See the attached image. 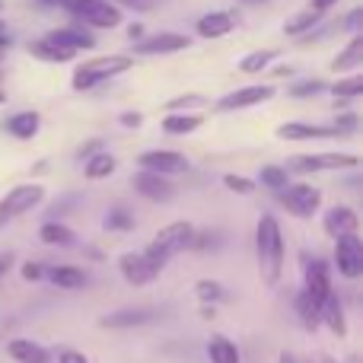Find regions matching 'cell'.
I'll return each instance as SVG.
<instances>
[{
  "instance_id": "40",
  "label": "cell",
  "mask_w": 363,
  "mask_h": 363,
  "mask_svg": "<svg viewBox=\"0 0 363 363\" xmlns=\"http://www.w3.org/2000/svg\"><path fill=\"white\" fill-rule=\"evenodd\" d=\"M223 188H230V191H236V194H252V191H255V182L245 179V176H233V172H226V176H223Z\"/></svg>"
},
{
  "instance_id": "45",
  "label": "cell",
  "mask_w": 363,
  "mask_h": 363,
  "mask_svg": "<svg viewBox=\"0 0 363 363\" xmlns=\"http://www.w3.org/2000/svg\"><path fill=\"white\" fill-rule=\"evenodd\" d=\"M360 16H363V10H351V13H347V23H345V29L357 32V29H360Z\"/></svg>"
},
{
  "instance_id": "48",
  "label": "cell",
  "mask_w": 363,
  "mask_h": 363,
  "mask_svg": "<svg viewBox=\"0 0 363 363\" xmlns=\"http://www.w3.org/2000/svg\"><path fill=\"white\" fill-rule=\"evenodd\" d=\"M128 35H131V38H138V42H140V38H144V26H140V23H134L131 29H128Z\"/></svg>"
},
{
  "instance_id": "51",
  "label": "cell",
  "mask_w": 363,
  "mask_h": 363,
  "mask_svg": "<svg viewBox=\"0 0 363 363\" xmlns=\"http://www.w3.org/2000/svg\"><path fill=\"white\" fill-rule=\"evenodd\" d=\"M281 363H296V357H294V354L284 351V354H281Z\"/></svg>"
},
{
  "instance_id": "56",
  "label": "cell",
  "mask_w": 363,
  "mask_h": 363,
  "mask_svg": "<svg viewBox=\"0 0 363 363\" xmlns=\"http://www.w3.org/2000/svg\"><path fill=\"white\" fill-rule=\"evenodd\" d=\"M0 102H6V96H4V89H0Z\"/></svg>"
},
{
  "instance_id": "42",
  "label": "cell",
  "mask_w": 363,
  "mask_h": 363,
  "mask_svg": "<svg viewBox=\"0 0 363 363\" xmlns=\"http://www.w3.org/2000/svg\"><path fill=\"white\" fill-rule=\"evenodd\" d=\"M57 363H89V360L80 351H61L57 354Z\"/></svg>"
},
{
  "instance_id": "39",
  "label": "cell",
  "mask_w": 363,
  "mask_h": 363,
  "mask_svg": "<svg viewBox=\"0 0 363 363\" xmlns=\"http://www.w3.org/2000/svg\"><path fill=\"white\" fill-rule=\"evenodd\" d=\"M207 96H201V93H185V96H179V99H172L169 102V112H188V108H204L207 106Z\"/></svg>"
},
{
  "instance_id": "7",
  "label": "cell",
  "mask_w": 363,
  "mask_h": 363,
  "mask_svg": "<svg viewBox=\"0 0 363 363\" xmlns=\"http://www.w3.org/2000/svg\"><path fill=\"white\" fill-rule=\"evenodd\" d=\"M191 239H194V223L188 220H176V223H166L157 236L150 239V245H157L163 255H179V252L191 249Z\"/></svg>"
},
{
  "instance_id": "41",
  "label": "cell",
  "mask_w": 363,
  "mask_h": 363,
  "mask_svg": "<svg viewBox=\"0 0 363 363\" xmlns=\"http://www.w3.org/2000/svg\"><path fill=\"white\" fill-rule=\"evenodd\" d=\"M45 274H48V268H45L42 262H26L23 264V281H42Z\"/></svg>"
},
{
  "instance_id": "22",
  "label": "cell",
  "mask_w": 363,
  "mask_h": 363,
  "mask_svg": "<svg viewBox=\"0 0 363 363\" xmlns=\"http://www.w3.org/2000/svg\"><path fill=\"white\" fill-rule=\"evenodd\" d=\"M204 121L207 118L201 112H169L163 118V131L172 134V138H182V134H194Z\"/></svg>"
},
{
  "instance_id": "20",
  "label": "cell",
  "mask_w": 363,
  "mask_h": 363,
  "mask_svg": "<svg viewBox=\"0 0 363 363\" xmlns=\"http://www.w3.org/2000/svg\"><path fill=\"white\" fill-rule=\"evenodd\" d=\"M45 277L61 290H80L89 284V274L83 268H77V264H55V268H48Z\"/></svg>"
},
{
  "instance_id": "46",
  "label": "cell",
  "mask_w": 363,
  "mask_h": 363,
  "mask_svg": "<svg viewBox=\"0 0 363 363\" xmlns=\"http://www.w3.org/2000/svg\"><path fill=\"white\" fill-rule=\"evenodd\" d=\"M10 268H13V255L10 252H4V255H0V277H4Z\"/></svg>"
},
{
  "instance_id": "49",
  "label": "cell",
  "mask_w": 363,
  "mask_h": 363,
  "mask_svg": "<svg viewBox=\"0 0 363 363\" xmlns=\"http://www.w3.org/2000/svg\"><path fill=\"white\" fill-rule=\"evenodd\" d=\"M0 45H4V48H10V32H6L4 23H0Z\"/></svg>"
},
{
  "instance_id": "15",
  "label": "cell",
  "mask_w": 363,
  "mask_h": 363,
  "mask_svg": "<svg viewBox=\"0 0 363 363\" xmlns=\"http://www.w3.org/2000/svg\"><path fill=\"white\" fill-rule=\"evenodd\" d=\"M277 138L281 140H335L345 138L338 128L332 125H313V121H287V125L277 128Z\"/></svg>"
},
{
  "instance_id": "33",
  "label": "cell",
  "mask_w": 363,
  "mask_h": 363,
  "mask_svg": "<svg viewBox=\"0 0 363 363\" xmlns=\"http://www.w3.org/2000/svg\"><path fill=\"white\" fill-rule=\"evenodd\" d=\"M294 306H296V315H300V322H303V328H306V332H315V328H319V306H315L313 300H309L306 294H296V300H294Z\"/></svg>"
},
{
  "instance_id": "44",
  "label": "cell",
  "mask_w": 363,
  "mask_h": 363,
  "mask_svg": "<svg viewBox=\"0 0 363 363\" xmlns=\"http://www.w3.org/2000/svg\"><path fill=\"white\" fill-rule=\"evenodd\" d=\"M335 4H338V0H313V4H309V10L319 13V16H322V13H328Z\"/></svg>"
},
{
  "instance_id": "23",
  "label": "cell",
  "mask_w": 363,
  "mask_h": 363,
  "mask_svg": "<svg viewBox=\"0 0 363 363\" xmlns=\"http://www.w3.org/2000/svg\"><path fill=\"white\" fill-rule=\"evenodd\" d=\"M319 319L325 322V325L332 328V335H338V338H345V335H347L345 306H341V296H338V294H332L325 303H322V309H319Z\"/></svg>"
},
{
  "instance_id": "38",
  "label": "cell",
  "mask_w": 363,
  "mask_h": 363,
  "mask_svg": "<svg viewBox=\"0 0 363 363\" xmlns=\"http://www.w3.org/2000/svg\"><path fill=\"white\" fill-rule=\"evenodd\" d=\"M220 242H223V233H220V230L194 233V239H191V249H194V252H211V249H217Z\"/></svg>"
},
{
  "instance_id": "17",
  "label": "cell",
  "mask_w": 363,
  "mask_h": 363,
  "mask_svg": "<svg viewBox=\"0 0 363 363\" xmlns=\"http://www.w3.org/2000/svg\"><path fill=\"white\" fill-rule=\"evenodd\" d=\"M157 309L150 306H128V309H118V313H108L99 319L102 328H138V325H150L153 319H157Z\"/></svg>"
},
{
  "instance_id": "50",
  "label": "cell",
  "mask_w": 363,
  "mask_h": 363,
  "mask_svg": "<svg viewBox=\"0 0 363 363\" xmlns=\"http://www.w3.org/2000/svg\"><path fill=\"white\" fill-rule=\"evenodd\" d=\"M309 363H335L332 357H328V354H315V357L313 360H309Z\"/></svg>"
},
{
  "instance_id": "1",
  "label": "cell",
  "mask_w": 363,
  "mask_h": 363,
  "mask_svg": "<svg viewBox=\"0 0 363 363\" xmlns=\"http://www.w3.org/2000/svg\"><path fill=\"white\" fill-rule=\"evenodd\" d=\"M255 252H258V271L268 287H274L284 274V236L274 213H262L255 226Z\"/></svg>"
},
{
  "instance_id": "2",
  "label": "cell",
  "mask_w": 363,
  "mask_h": 363,
  "mask_svg": "<svg viewBox=\"0 0 363 363\" xmlns=\"http://www.w3.org/2000/svg\"><path fill=\"white\" fill-rule=\"evenodd\" d=\"M134 67V57L131 55H102V57H93V61H83L80 67L74 70L70 77V86L77 93H86V89H96L99 83L112 80V77L125 74V70Z\"/></svg>"
},
{
  "instance_id": "13",
  "label": "cell",
  "mask_w": 363,
  "mask_h": 363,
  "mask_svg": "<svg viewBox=\"0 0 363 363\" xmlns=\"http://www.w3.org/2000/svg\"><path fill=\"white\" fill-rule=\"evenodd\" d=\"M357 226H360L357 211H354V207H347V204H335V207H328L325 217H322V230H325L332 239L357 236Z\"/></svg>"
},
{
  "instance_id": "43",
  "label": "cell",
  "mask_w": 363,
  "mask_h": 363,
  "mask_svg": "<svg viewBox=\"0 0 363 363\" xmlns=\"http://www.w3.org/2000/svg\"><path fill=\"white\" fill-rule=\"evenodd\" d=\"M121 125H125V128H140V125H144V115H140V112H125V115H121Z\"/></svg>"
},
{
  "instance_id": "53",
  "label": "cell",
  "mask_w": 363,
  "mask_h": 363,
  "mask_svg": "<svg viewBox=\"0 0 363 363\" xmlns=\"http://www.w3.org/2000/svg\"><path fill=\"white\" fill-rule=\"evenodd\" d=\"M38 4H45V6H57V0H38Z\"/></svg>"
},
{
  "instance_id": "28",
  "label": "cell",
  "mask_w": 363,
  "mask_h": 363,
  "mask_svg": "<svg viewBox=\"0 0 363 363\" xmlns=\"http://www.w3.org/2000/svg\"><path fill=\"white\" fill-rule=\"evenodd\" d=\"M319 23H322V16L306 6V10H300L296 16H290L287 23H284V32H287L290 38H303V35H313V29Z\"/></svg>"
},
{
  "instance_id": "30",
  "label": "cell",
  "mask_w": 363,
  "mask_h": 363,
  "mask_svg": "<svg viewBox=\"0 0 363 363\" xmlns=\"http://www.w3.org/2000/svg\"><path fill=\"white\" fill-rule=\"evenodd\" d=\"M360 64H363V38L354 35L351 45H345V51L332 61V70H357Z\"/></svg>"
},
{
  "instance_id": "24",
  "label": "cell",
  "mask_w": 363,
  "mask_h": 363,
  "mask_svg": "<svg viewBox=\"0 0 363 363\" xmlns=\"http://www.w3.org/2000/svg\"><path fill=\"white\" fill-rule=\"evenodd\" d=\"M6 351H10V357L16 363H48V351H45L42 345H35V341L29 338H16L6 345Z\"/></svg>"
},
{
  "instance_id": "47",
  "label": "cell",
  "mask_w": 363,
  "mask_h": 363,
  "mask_svg": "<svg viewBox=\"0 0 363 363\" xmlns=\"http://www.w3.org/2000/svg\"><path fill=\"white\" fill-rule=\"evenodd\" d=\"M96 150H99V140H89V144L80 147V157H93Z\"/></svg>"
},
{
  "instance_id": "21",
  "label": "cell",
  "mask_w": 363,
  "mask_h": 363,
  "mask_svg": "<svg viewBox=\"0 0 363 363\" xmlns=\"http://www.w3.org/2000/svg\"><path fill=\"white\" fill-rule=\"evenodd\" d=\"M38 128H42L38 112H16V115H10V118L4 121V131L13 134L16 140H32L38 134Z\"/></svg>"
},
{
  "instance_id": "31",
  "label": "cell",
  "mask_w": 363,
  "mask_h": 363,
  "mask_svg": "<svg viewBox=\"0 0 363 363\" xmlns=\"http://www.w3.org/2000/svg\"><path fill=\"white\" fill-rule=\"evenodd\" d=\"M277 57V51L274 48H258V51H249V55L239 61V74H262V70H268L271 67V61Z\"/></svg>"
},
{
  "instance_id": "36",
  "label": "cell",
  "mask_w": 363,
  "mask_h": 363,
  "mask_svg": "<svg viewBox=\"0 0 363 363\" xmlns=\"http://www.w3.org/2000/svg\"><path fill=\"white\" fill-rule=\"evenodd\" d=\"M325 89H328L325 80H319V77H309V80L294 83V86L287 89V96H294V99H313V96L325 93Z\"/></svg>"
},
{
  "instance_id": "5",
  "label": "cell",
  "mask_w": 363,
  "mask_h": 363,
  "mask_svg": "<svg viewBox=\"0 0 363 363\" xmlns=\"http://www.w3.org/2000/svg\"><path fill=\"white\" fill-rule=\"evenodd\" d=\"M277 201H281V207L287 213L309 220L322 207V191L315 185H309V182H290L287 188L277 191Z\"/></svg>"
},
{
  "instance_id": "29",
  "label": "cell",
  "mask_w": 363,
  "mask_h": 363,
  "mask_svg": "<svg viewBox=\"0 0 363 363\" xmlns=\"http://www.w3.org/2000/svg\"><path fill=\"white\" fill-rule=\"evenodd\" d=\"M207 357H211V363H239V347L223 335H213L207 341Z\"/></svg>"
},
{
  "instance_id": "11",
  "label": "cell",
  "mask_w": 363,
  "mask_h": 363,
  "mask_svg": "<svg viewBox=\"0 0 363 363\" xmlns=\"http://www.w3.org/2000/svg\"><path fill=\"white\" fill-rule=\"evenodd\" d=\"M118 271L125 274L128 284H134V287H144V284L157 281V274L163 268H157V264H153L150 258L144 255V252H125V255L118 258Z\"/></svg>"
},
{
  "instance_id": "10",
  "label": "cell",
  "mask_w": 363,
  "mask_h": 363,
  "mask_svg": "<svg viewBox=\"0 0 363 363\" xmlns=\"http://www.w3.org/2000/svg\"><path fill=\"white\" fill-rule=\"evenodd\" d=\"M335 264L347 281H357L363 274V242L360 236H345L335 239Z\"/></svg>"
},
{
  "instance_id": "18",
  "label": "cell",
  "mask_w": 363,
  "mask_h": 363,
  "mask_svg": "<svg viewBox=\"0 0 363 363\" xmlns=\"http://www.w3.org/2000/svg\"><path fill=\"white\" fill-rule=\"evenodd\" d=\"M239 23V13L233 10H213V13H204L198 19V35L201 38H223L236 29Z\"/></svg>"
},
{
  "instance_id": "12",
  "label": "cell",
  "mask_w": 363,
  "mask_h": 363,
  "mask_svg": "<svg viewBox=\"0 0 363 363\" xmlns=\"http://www.w3.org/2000/svg\"><path fill=\"white\" fill-rule=\"evenodd\" d=\"M274 96V86L268 83H255V86H242V89H233L230 96L217 99V108L220 112H239V108H252V106H262Z\"/></svg>"
},
{
  "instance_id": "6",
  "label": "cell",
  "mask_w": 363,
  "mask_h": 363,
  "mask_svg": "<svg viewBox=\"0 0 363 363\" xmlns=\"http://www.w3.org/2000/svg\"><path fill=\"white\" fill-rule=\"evenodd\" d=\"M138 166L144 172H153V176L163 179H176L182 172H188V157L176 150H147L138 157Z\"/></svg>"
},
{
  "instance_id": "16",
  "label": "cell",
  "mask_w": 363,
  "mask_h": 363,
  "mask_svg": "<svg viewBox=\"0 0 363 363\" xmlns=\"http://www.w3.org/2000/svg\"><path fill=\"white\" fill-rule=\"evenodd\" d=\"M131 188L147 201H172L176 198V185H172V179L153 176V172H144V169L134 172Z\"/></svg>"
},
{
  "instance_id": "19",
  "label": "cell",
  "mask_w": 363,
  "mask_h": 363,
  "mask_svg": "<svg viewBox=\"0 0 363 363\" xmlns=\"http://www.w3.org/2000/svg\"><path fill=\"white\" fill-rule=\"evenodd\" d=\"M45 42L57 45V48H67V51H86L96 45V38H93V32L83 29V26H64V29L48 32Z\"/></svg>"
},
{
  "instance_id": "25",
  "label": "cell",
  "mask_w": 363,
  "mask_h": 363,
  "mask_svg": "<svg viewBox=\"0 0 363 363\" xmlns=\"http://www.w3.org/2000/svg\"><path fill=\"white\" fill-rule=\"evenodd\" d=\"M115 166H118V160L112 157L108 150H96L93 157H86V163H83V176L89 182H99V179H108L115 172Z\"/></svg>"
},
{
  "instance_id": "32",
  "label": "cell",
  "mask_w": 363,
  "mask_h": 363,
  "mask_svg": "<svg viewBox=\"0 0 363 363\" xmlns=\"http://www.w3.org/2000/svg\"><path fill=\"white\" fill-rule=\"evenodd\" d=\"M360 93H363V77H360V74L341 77V80L332 86V96H335V102H338V106H345V102L357 99Z\"/></svg>"
},
{
  "instance_id": "4",
  "label": "cell",
  "mask_w": 363,
  "mask_h": 363,
  "mask_svg": "<svg viewBox=\"0 0 363 363\" xmlns=\"http://www.w3.org/2000/svg\"><path fill=\"white\" fill-rule=\"evenodd\" d=\"M360 160L354 153H296L287 160V172H338V169H357Z\"/></svg>"
},
{
  "instance_id": "3",
  "label": "cell",
  "mask_w": 363,
  "mask_h": 363,
  "mask_svg": "<svg viewBox=\"0 0 363 363\" xmlns=\"http://www.w3.org/2000/svg\"><path fill=\"white\" fill-rule=\"evenodd\" d=\"M42 201H45V185H38V182H23V185H13L10 191L0 198V230H4V226H10L13 220L23 217V213L35 211Z\"/></svg>"
},
{
  "instance_id": "8",
  "label": "cell",
  "mask_w": 363,
  "mask_h": 363,
  "mask_svg": "<svg viewBox=\"0 0 363 363\" xmlns=\"http://www.w3.org/2000/svg\"><path fill=\"white\" fill-rule=\"evenodd\" d=\"M77 19H83L86 26H93V29H115V26H121V6L108 4V0H83L80 6L74 10Z\"/></svg>"
},
{
  "instance_id": "37",
  "label": "cell",
  "mask_w": 363,
  "mask_h": 363,
  "mask_svg": "<svg viewBox=\"0 0 363 363\" xmlns=\"http://www.w3.org/2000/svg\"><path fill=\"white\" fill-rule=\"evenodd\" d=\"M106 230H115V233H128L134 230V213L128 207H112L106 213Z\"/></svg>"
},
{
  "instance_id": "27",
  "label": "cell",
  "mask_w": 363,
  "mask_h": 363,
  "mask_svg": "<svg viewBox=\"0 0 363 363\" xmlns=\"http://www.w3.org/2000/svg\"><path fill=\"white\" fill-rule=\"evenodd\" d=\"M29 55L35 57V61H45V64H67V61H74V57H77V51L57 48V45L38 38V42H29Z\"/></svg>"
},
{
  "instance_id": "9",
  "label": "cell",
  "mask_w": 363,
  "mask_h": 363,
  "mask_svg": "<svg viewBox=\"0 0 363 363\" xmlns=\"http://www.w3.org/2000/svg\"><path fill=\"white\" fill-rule=\"evenodd\" d=\"M303 294L322 309V303L335 294L332 290V271L322 258H306V284H303Z\"/></svg>"
},
{
  "instance_id": "14",
  "label": "cell",
  "mask_w": 363,
  "mask_h": 363,
  "mask_svg": "<svg viewBox=\"0 0 363 363\" xmlns=\"http://www.w3.org/2000/svg\"><path fill=\"white\" fill-rule=\"evenodd\" d=\"M191 45V38L182 35V32H157V35H147L140 42H134V51L138 55H176V51H185Z\"/></svg>"
},
{
  "instance_id": "26",
  "label": "cell",
  "mask_w": 363,
  "mask_h": 363,
  "mask_svg": "<svg viewBox=\"0 0 363 363\" xmlns=\"http://www.w3.org/2000/svg\"><path fill=\"white\" fill-rule=\"evenodd\" d=\"M38 239H42L45 245H57V249H64V245H74V242H77V233L70 230L67 223H57V220H45L42 230H38Z\"/></svg>"
},
{
  "instance_id": "52",
  "label": "cell",
  "mask_w": 363,
  "mask_h": 363,
  "mask_svg": "<svg viewBox=\"0 0 363 363\" xmlns=\"http://www.w3.org/2000/svg\"><path fill=\"white\" fill-rule=\"evenodd\" d=\"M108 4H115V6H118V4H138V0H108Z\"/></svg>"
},
{
  "instance_id": "35",
  "label": "cell",
  "mask_w": 363,
  "mask_h": 363,
  "mask_svg": "<svg viewBox=\"0 0 363 363\" xmlns=\"http://www.w3.org/2000/svg\"><path fill=\"white\" fill-rule=\"evenodd\" d=\"M194 296H198L204 306L213 309V303L226 300V290H223V284H217V281H198L194 284Z\"/></svg>"
},
{
  "instance_id": "57",
  "label": "cell",
  "mask_w": 363,
  "mask_h": 363,
  "mask_svg": "<svg viewBox=\"0 0 363 363\" xmlns=\"http://www.w3.org/2000/svg\"><path fill=\"white\" fill-rule=\"evenodd\" d=\"M0 6H4V4H0Z\"/></svg>"
},
{
  "instance_id": "55",
  "label": "cell",
  "mask_w": 363,
  "mask_h": 363,
  "mask_svg": "<svg viewBox=\"0 0 363 363\" xmlns=\"http://www.w3.org/2000/svg\"><path fill=\"white\" fill-rule=\"evenodd\" d=\"M242 4H264V0H242Z\"/></svg>"
},
{
  "instance_id": "34",
  "label": "cell",
  "mask_w": 363,
  "mask_h": 363,
  "mask_svg": "<svg viewBox=\"0 0 363 363\" xmlns=\"http://www.w3.org/2000/svg\"><path fill=\"white\" fill-rule=\"evenodd\" d=\"M258 182H262L264 188H271V191H281V188L290 185V172L284 169V166L268 163V166H262V169H258Z\"/></svg>"
},
{
  "instance_id": "54",
  "label": "cell",
  "mask_w": 363,
  "mask_h": 363,
  "mask_svg": "<svg viewBox=\"0 0 363 363\" xmlns=\"http://www.w3.org/2000/svg\"><path fill=\"white\" fill-rule=\"evenodd\" d=\"M4 57H6V48H4V45H0V61H4Z\"/></svg>"
}]
</instances>
